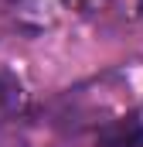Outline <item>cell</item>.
Here are the masks:
<instances>
[{"instance_id": "cell-1", "label": "cell", "mask_w": 143, "mask_h": 147, "mask_svg": "<svg viewBox=\"0 0 143 147\" xmlns=\"http://www.w3.org/2000/svg\"><path fill=\"white\" fill-rule=\"evenodd\" d=\"M96 147H143V120L140 116H123L112 120L99 130Z\"/></svg>"}, {"instance_id": "cell-2", "label": "cell", "mask_w": 143, "mask_h": 147, "mask_svg": "<svg viewBox=\"0 0 143 147\" xmlns=\"http://www.w3.org/2000/svg\"><path fill=\"white\" fill-rule=\"evenodd\" d=\"M24 106V86L17 82V75L0 72V127L10 123Z\"/></svg>"}, {"instance_id": "cell-3", "label": "cell", "mask_w": 143, "mask_h": 147, "mask_svg": "<svg viewBox=\"0 0 143 147\" xmlns=\"http://www.w3.org/2000/svg\"><path fill=\"white\" fill-rule=\"evenodd\" d=\"M140 17H143V0H140Z\"/></svg>"}]
</instances>
